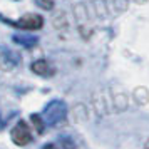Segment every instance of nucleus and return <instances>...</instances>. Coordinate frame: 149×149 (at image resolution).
<instances>
[{"label":"nucleus","instance_id":"f03ea898","mask_svg":"<svg viewBox=\"0 0 149 149\" xmlns=\"http://www.w3.org/2000/svg\"><path fill=\"white\" fill-rule=\"evenodd\" d=\"M12 141L17 144V146H25L32 141V136H30V129H29V124L25 121H19L15 124V127L12 129Z\"/></svg>","mask_w":149,"mask_h":149},{"label":"nucleus","instance_id":"423d86ee","mask_svg":"<svg viewBox=\"0 0 149 149\" xmlns=\"http://www.w3.org/2000/svg\"><path fill=\"white\" fill-rule=\"evenodd\" d=\"M40 7H44V8H47V10H50L52 8V0H35Z\"/></svg>","mask_w":149,"mask_h":149},{"label":"nucleus","instance_id":"20e7f679","mask_svg":"<svg viewBox=\"0 0 149 149\" xmlns=\"http://www.w3.org/2000/svg\"><path fill=\"white\" fill-rule=\"evenodd\" d=\"M32 70L37 75H44V77H49V75L54 74V69L49 65L47 61H35L32 64Z\"/></svg>","mask_w":149,"mask_h":149},{"label":"nucleus","instance_id":"7ed1b4c3","mask_svg":"<svg viewBox=\"0 0 149 149\" xmlns=\"http://www.w3.org/2000/svg\"><path fill=\"white\" fill-rule=\"evenodd\" d=\"M14 25L20 30H39L44 25V19L37 14H27L20 17L17 22H14Z\"/></svg>","mask_w":149,"mask_h":149},{"label":"nucleus","instance_id":"0eeeda50","mask_svg":"<svg viewBox=\"0 0 149 149\" xmlns=\"http://www.w3.org/2000/svg\"><path fill=\"white\" fill-rule=\"evenodd\" d=\"M42 149H59V148H57L55 144H47V146H44Z\"/></svg>","mask_w":149,"mask_h":149},{"label":"nucleus","instance_id":"39448f33","mask_svg":"<svg viewBox=\"0 0 149 149\" xmlns=\"http://www.w3.org/2000/svg\"><path fill=\"white\" fill-rule=\"evenodd\" d=\"M14 42H19V44H22V45H25V47H32L35 42H37V37H14Z\"/></svg>","mask_w":149,"mask_h":149},{"label":"nucleus","instance_id":"f257e3e1","mask_svg":"<svg viewBox=\"0 0 149 149\" xmlns=\"http://www.w3.org/2000/svg\"><path fill=\"white\" fill-rule=\"evenodd\" d=\"M65 116H67V106L62 101H59V99L50 101L45 106V109H44V119L50 126H55L61 121H64Z\"/></svg>","mask_w":149,"mask_h":149}]
</instances>
